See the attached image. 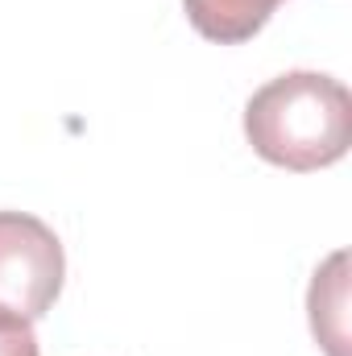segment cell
Instances as JSON below:
<instances>
[{
    "mask_svg": "<svg viewBox=\"0 0 352 356\" xmlns=\"http://www.w3.org/2000/svg\"><path fill=\"white\" fill-rule=\"evenodd\" d=\"M278 4L282 0H182L195 33H203L207 42H220V46H237V42H249L253 33H262V25L273 17Z\"/></svg>",
    "mask_w": 352,
    "mask_h": 356,
    "instance_id": "obj_4",
    "label": "cell"
},
{
    "mask_svg": "<svg viewBox=\"0 0 352 356\" xmlns=\"http://www.w3.org/2000/svg\"><path fill=\"white\" fill-rule=\"evenodd\" d=\"M0 356H42L33 323L13 315V311H4V307H0Z\"/></svg>",
    "mask_w": 352,
    "mask_h": 356,
    "instance_id": "obj_5",
    "label": "cell"
},
{
    "mask_svg": "<svg viewBox=\"0 0 352 356\" xmlns=\"http://www.w3.org/2000/svg\"><path fill=\"white\" fill-rule=\"evenodd\" d=\"M349 253H332L328 266L315 269V282H311V294H307V311H311V332L315 340L328 348V356H344L349 344Z\"/></svg>",
    "mask_w": 352,
    "mask_h": 356,
    "instance_id": "obj_3",
    "label": "cell"
},
{
    "mask_svg": "<svg viewBox=\"0 0 352 356\" xmlns=\"http://www.w3.org/2000/svg\"><path fill=\"white\" fill-rule=\"evenodd\" d=\"M67 257L50 224L29 211H0V307L21 319H42L63 294Z\"/></svg>",
    "mask_w": 352,
    "mask_h": 356,
    "instance_id": "obj_2",
    "label": "cell"
},
{
    "mask_svg": "<svg viewBox=\"0 0 352 356\" xmlns=\"http://www.w3.org/2000/svg\"><path fill=\"white\" fill-rule=\"evenodd\" d=\"M245 137L269 166L311 175L340 162L352 145V95L319 71H286L245 104Z\"/></svg>",
    "mask_w": 352,
    "mask_h": 356,
    "instance_id": "obj_1",
    "label": "cell"
}]
</instances>
